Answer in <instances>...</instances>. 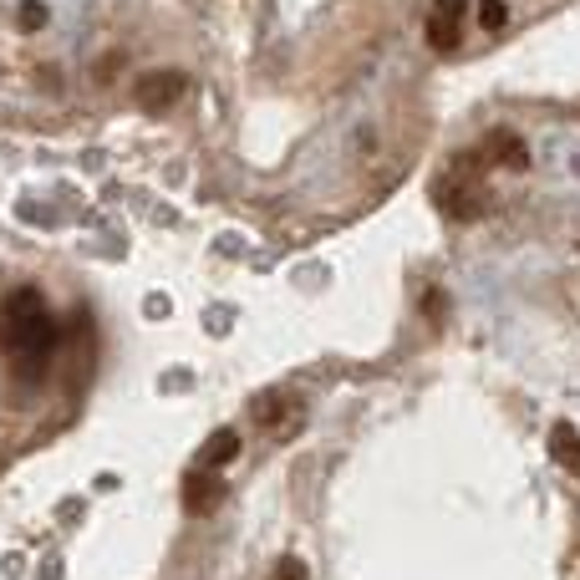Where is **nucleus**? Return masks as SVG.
<instances>
[{
    "label": "nucleus",
    "mask_w": 580,
    "mask_h": 580,
    "mask_svg": "<svg viewBox=\"0 0 580 580\" xmlns=\"http://www.w3.org/2000/svg\"><path fill=\"white\" fill-rule=\"evenodd\" d=\"M285 413H290V408H285L280 397H260V402H255V418H260V423H275V428H280V438L290 433V418H285Z\"/></svg>",
    "instance_id": "6e6552de"
},
{
    "label": "nucleus",
    "mask_w": 580,
    "mask_h": 580,
    "mask_svg": "<svg viewBox=\"0 0 580 580\" xmlns=\"http://www.w3.org/2000/svg\"><path fill=\"white\" fill-rule=\"evenodd\" d=\"M6 346L16 352V367L26 377H41L51 367V346H56V326L41 306L36 290H21V296L6 301Z\"/></svg>",
    "instance_id": "f257e3e1"
},
{
    "label": "nucleus",
    "mask_w": 580,
    "mask_h": 580,
    "mask_svg": "<svg viewBox=\"0 0 580 580\" xmlns=\"http://www.w3.org/2000/svg\"><path fill=\"white\" fill-rule=\"evenodd\" d=\"M138 97H143V107H168V102H179L184 97V72H148L143 82H138Z\"/></svg>",
    "instance_id": "7ed1b4c3"
},
{
    "label": "nucleus",
    "mask_w": 580,
    "mask_h": 580,
    "mask_svg": "<svg viewBox=\"0 0 580 580\" xmlns=\"http://www.w3.org/2000/svg\"><path fill=\"white\" fill-rule=\"evenodd\" d=\"M509 21V6H504V0H479V26L484 31H499Z\"/></svg>",
    "instance_id": "1a4fd4ad"
},
{
    "label": "nucleus",
    "mask_w": 580,
    "mask_h": 580,
    "mask_svg": "<svg viewBox=\"0 0 580 580\" xmlns=\"http://www.w3.org/2000/svg\"><path fill=\"white\" fill-rule=\"evenodd\" d=\"M219 499H224V484L214 479V469L184 474V509H189V514H214Z\"/></svg>",
    "instance_id": "f03ea898"
},
{
    "label": "nucleus",
    "mask_w": 580,
    "mask_h": 580,
    "mask_svg": "<svg viewBox=\"0 0 580 580\" xmlns=\"http://www.w3.org/2000/svg\"><path fill=\"white\" fill-rule=\"evenodd\" d=\"M458 16H443V11H433L428 16V46L433 51H458Z\"/></svg>",
    "instance_id": "0eeeda50"
},
{
    "label": "nucleus",
    "mask_w": 580,
    "mask_h": 580,
    "mask_svg": "<svg viewBox=\"0 0 580 580\" xmlns=\"http://www.w3.org/2000/svg\"><path fill=\"white\" fill-rule=\"evenodd\" d=\"M433 11H443V16H458V21H463V16H469V0H438Z\"/></svg>",
    "instance_id": "f8f14e48"
},
{
    "label": "nucleus",
    "mask_w": 580,
    "mask_h": 580,
    "mask_svg": "<svg viewBox=\"0 0 580 580\" xmlns=\"http://www.w3.org/2000/svg\"><path fill=\"white\" fill-rule=\"evenodd\" d=\"M489 158L504 163V168H525V163H530L525 143H519L514 133H494V138H489Z\"/></svg>",
    "instance_id": "423d86ee"
},
{
    "label": "nucleus",
    "mask_w": 580,
    "mask_h": 580,
    "mask_svg": "<svg viewBox=\"0 0 580 580\" xmlns=\"http://www.w3.org/2000/svg\"><path fill=\"white\" fill-rule=\"evenodd\" d=\"M275 580H306V565H301L296 555H290V560H280V565H275Z\"/></svg>",
    "instance_id": "9d476101"
},
{
    "label": "nucleus",
    "mask_w": 580,
    "mask_h": 580,
    "mask_svg": "<svg viewBox=\"0 0 580 580\" xmlns=\"http://www.w3.org/2000/svg\"><path fill=\"white\" fill-rule=\"evenodd\" d=\"M550 458L560 463L570 479H580V433H575L570 423H555V428H550Z\"/></svg>",
    "instance_id": "20e7f679"
},
{
    "label": "nucleus",
    "mask_w": 580,
    "mask_h": 580,
    "mask_svg": "<svg viewBox=\"0 0 580 580\" xmlns=\"http://www.w3.org/2000/svg\"><path fill=\"white\" fill-rule=\"evenodd\" d=\"M41 21H46V11L36 6V0H26V6H21V26H26V31H36Z\"/></svg>",
    "instance_id": "9b49d317"
},
{
    "label": "nucleus",
    "mask_w": 580,
    "mask_h": 580,
    "mask_svg": "<svg viewBox=\"0 0 580 580\" xmlns=\"http://www.w3.org/2000/svg\"><path fill=\"white\" fill-rule=\"evenodd\" d=\"M240 458V433H214L204 448H199V469H224V463H235Z\"/></svg>",
    "instance_id": "39448f33"
}]
</instances>
